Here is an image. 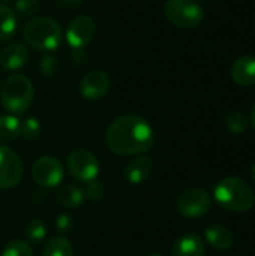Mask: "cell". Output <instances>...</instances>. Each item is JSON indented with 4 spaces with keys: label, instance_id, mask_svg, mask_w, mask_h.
I'll list each match as a JSON object with an SVG mask.
<instances>
[{
    "label": "cell",
    "instance_id": "obj_10",
    "mask_svg": "<svg viewBox=\"0 0 255 256\" xmlns=\"http://www.w3.org/2000/svg\"><path fill=\"white\" fill-rule=\"evenodd\" d=\"M96 34V22L89 15H77L66 28V40L69 46L78 50L92 42Z\"/></svg>",
    "mask_w": 255,
    "mask_h": 256
},
{
    "label": "cell",
    "instance_id": "obj_9",
    "mask_svg": "<svg viewBox=\"0 0 255 256\" xmlns=\"http://www.w3.org/2000/svg\"><path fill=\"white\" fill-rule=\"evenodd\" d=\"M212 207V200L209 194L203 189H188L176 201L177 212L185 218H201L209 213Z\"/></svg>",
    "mask_w": 255,
    "mask_h": 256
},
{
    "label": "cell",
    "instance_id": "obj_2",
    "mask_svg": "<svg viewBox=\"0 0 255 256\" xmlns=\"http://www.w3.org/2000/svg\"><path fill=\"white\" fill-rule=\"evenodd\" d=\"M213 196L221 207L236 213L251 210L255 202L252 188L239 177H227L221 180L215 186Z\"/></svg>",
    "mask_w": 255,
    "mask_h": 256
},
{
    "label": "cell",
    "instance_id": "obj_26",
    "mask_svg": "<svg viewBox=\"0 0 255 256\" xmlns=\"http://www.w3.org/2000/svg\"><path fill=\"white\" fill-rule=\"evenodd\" d=\"M14 8L20 16H30L39 9V0H15Z\"/></svg>",
    "mask_w": 255,
    "mask_h": 256
},
{
    "label": "cell",
    "instance_id": "obj_31",
    "mask_svg": "<svg viewBox=\"0 0 255 256\" xmlns=\"http://www.w3.org/2000/svg\"><path fill=\"white\" fill-rule=\"evenodd\" d=\"M251 178H252V182L255 183V164H254V166L251 168Z\"/></svg>",
    "mask_w": 255,
    "mask_h": 256
},
{
    "label": "cell",
    "instance_id": "obj_33",
    "mask_svg": "<svg viewBox=\"0 0 255 256\" xmlns=\"http://www.w3.org/2000/svg\"><path fill=\"white\" fill-rule=\"evenodd\" d=\"M5 2H9V0H0V4H2V3H5Z\"/></svg>",
    "mask_w": 255,
    "mask_h": 256
},
{
    "label": "cell",
    "instance_id": "obj_5",
    "mask_svg": "<svg viewBox=\"0 0 255 256\" xmlns=\"http://www.w3.org/2000/svg\"><path fill=\"white\" fill-rule=\"evenodd\" d=\"M164 12L171 24L182 28L198 27L204 18L203 8L195 0H168Z\"/></svg>",
    "mask_w": 255,
    "mask_h": 256
},
{
    "label": "cell",
    "instance_id": "obj_23",
    "mask_svg": "<svg viewBox=\"0 0 255 256\" xmlns=\"http://www.w3.org/2000/svg\"><path fill=\"white\" fill-rule=\"evenodd\" d=\"M20 135L27 141H35L41 135V123L35 117H27L20 122Z\"/></svg>",
    "mask_w": 255,
    "mask_h": 256
},
{
    "label": "cell",
    "instance_id": "obj_20",
    "mask_svg": "<svg viewBox=\"0 0 255 256\" xmlns=\"http://www.w3.org/2000/svg\"><path fill=\"white\" fill-rule=\"evenodd\" d=\"M20 135V120L15 116H0V144L11 142Z\"/></svg>",
    "mask_w": 255,
    "mask_h": 256
},
{
    "label": "cell",
    "instance_id": "obj_29",
    "mask_svg": "<svg viewBox=\"0 0 255 256\" xmlns=\"http://www.w3.org/2000/svg\"><path fill=\"white\" fill-rule=\"evenodd\" d=\"M56 4L62 9L72 10V9H78L81 6L83 0H56Z\"/></svg>",
    "mask_w": 255,
    "mask_h": 256
},
{
    "label": "cell",
    "instance_id": "obj_7",
    "mask_svg": "<svg viewBox=\"0 0 255 256\" xmlns=\"http://www.w3.org/2000/svg\"><path fill=\"white\" fill-rule=\"evenodd\" d=\"M21 158L8 146L0 144V190L15 188L23 178Z\"/></svg>",
    "mask_w": 255,
    "mask_h": 256
},
{
    "label": "cell",
    "instance_id": "obj_15",
    "mask_svg": "<svg viewBox=\"0 0 255 256\" xmlns=\"http://www.w3.org/2000/svg\"><path fill=\"white\" fill-rule=\"evenodd\" d=\"M204 252L203 240L194 232H186L174 243L171 256H204Z\"/></svg>",
    "mask_w": 255,
    "mask_h": 256
},
{
    "label": "cell",
    "instance_id": "obj_17",
    "mask_svg": "<svg viewBox=\"0 0 255 256\" xmlns=\"http://www.w3.org/2000/svg\"><path fill=\"white\" fill-rule=\"evenodd\" d=\"M56 200L59 204H62L63 207H69V208H74V207H78L83 200H84V192L74 186V184H66V186H62L57 189V194H56Z\"/></svg>",
    "mask_w": 255,
    "mask_h": 256
},
{
    "label": "cell",
    "instance_id": "obj_16",
    "mask_svg": "<svg viewBox=\"0 0 255 256\" xmlns=\"http://www.w3.org/2000/svg\"><path fill=\"white\" fill-rule=\"evenodd\" d=\"M206 242L216 250H228L234 243L233 232L225 226H210L206 230Z\"/></svg>",
    "mask_w": 255,
    "mask_h": 256
},
{
    "label": "cell",
    "instance_id": "obj_32",
    "mask_svg": "<svg viewBox=\"0 0 255 256\" xmlns=\"http://www.w3.org/2000/svg\"><path fill=\"white\" fill-rule=\"evenodd\" d=\"M149 256H164L162 254H152V255H149Z\"/></svg>",
    "mask_w": 255,
    "mask_h": 256
},
{
    "label": "cell",
    "instance_id": "obj_19",
    "mask_svg": "<svg viewBox=\"0 0 255 256\" xmlns=\"http://www.w3.org/2000/svg\"><path fill=\"white\" fill-rule=\"evenodd\" d=\"M42 256H74V248L65 237H54L44 246Z\"/></svg>",
    "mask_w": 255,
    "mask_h": 256
},
{
    "label": "cell",
    "instance_id": "obj_1",
    "mask_svg": "<svg viewBox=\"0 0 255 256\" xmlns=\"http://www.w3.org/2000/svg\"><path fill=\"white\" fill-rule=\"evenodd\" d=\"M107 147L120 156H135L149 152L155 144L150 123L135 114L117 117L105 132Z\"/></svg>",
    "mask_w": 255,
    "mask_h": 256
},
{
    "label": "cell",
    "instance_id": "obj_12",
    "mask_svg": "<svg viewBox=\"0 0 255 256\" xmlns=\"http://www.w3.org/2000/svg\"><path fill=\"white\" fill-rule=\"evenodd\" d=\"M29 60V50L20 42L6 45L0 51V68L5 72H14L21 69Z\"/></svg>",
    "mask_w": 255,
    "mask_h": 256
},
{
    "label": "cell",
    "instance_id": "obj_30",
    "mask_svg": "<svg viewBox=\"0 0 255 256\" xmlns=\"http://www.w3.org/2000/svg\"><path fill=\"white\" fill-rule=\"evenodd\" d=\"M249 123L251 126L255 129V105L252 106V111H251V117H249Z\"/></svg>",
    "mask_w": 255,
    "mask_h": 256
},
{
    "label": "cell",
    "instance_id": "obj_21",
    "mask_svg": "<svg viewBox=\"0 0 255 256\" xmlns=\"http://www.w3.org/2000/svg\"><path fill=\"white\" fill-rule=\"evenodd\" d=\"M224 124L231 134H243L249 126V118L240 111H231L225 116Z\"/></svg>",
    "mask_w": 255,
    "mask_h": 256
},
{
    "label": "cell",
    "instance_id": "obj_18",
    "mask_svg": "<svg viewBox=\"0 0 255 256\" xmlns=\"http://www.w3.org/2000/svg\"><path fill=\"white\" fill-rule=\"evenodd\" d=\"M15 30H17L15 12L11 8L0 4V42L11 39Z\"/></svg>",
    "mask_w": 255,
    "mask_h": 256
},
{
    "label": "cell",
    "instance_id": "obj_11",
    "mask_svg": "<svg viewBox=\"0 0 255 256\" xmlns=\"http://www.w3.org/2000/svg\"><path fill=\"white\" fill-rule=\"evenodd\" d=\"M111 78L104 70H90L80 81V94L87 100H98L108 94Z\"/></svg>",
    "mask_w": 255,
    "mask_h": 256
},
{
    "label": "cell",
    "instance_id": "obj_4",
    "mask_svg": "<svg viewBox=\"0 0 255 256\" xmlns=\"http://www.w3.org/2000/svg\"><path fill=\"white\" fill-rule=\"evenodd\" d=\"M33 98V84L26 75H12L2 86L0 104L12 114L26 112L32 106Z\"/></svg>",
    "mask_w": 255,
    "mask_h": 256
},
{
    "label": "cell",
    "instance_id": "obj_3",
    "mask_svg": "<svg viewBox=\"0 0 255 256\" xmlns=\"http://www.w3.org/2000/svg\"><path fill=\"white\" fill-rule=\"evenodd\" d=\"M24 40L41 51H54L62 44V27L59 22L48 16H38L30 20L23 30Z\"/></svg>",
    "mask_w": 255,
    "mask_h": 256
},
{
    "label": "cell",
    "instance_id": "obj_8",
    "mask_svg": "<svg viewBox=\"0 0 255 256\" xmlns=\"http://www.w3.org/2000/svg\"><path fill=\"white\" fill-rule=\"evenodd\" d=\"M63 165L54 156H42L32 166V177L41 188H57L63 180Z\"/></svg>",
    "mask_w": 255,
    "mask_h": 256
},
{
    "label": "cell",
    "instance_id": "obj_25",
    "mask_svg": "<svg viewBox=\"0 0 255 256\" xmlns=\"http://www.w3.org/2000/svg\"><path fill=\"white\" fill-rule=\"evenodd\" d=\"M84 196L93 202L96 201H101L104 196H105V188L101 182L98 180H92V182H87L86 184V190H84Z\"/></svg>",
    "mask_w": 255,
    "mask_h": 256
},
{
    "label": "cell",
    "instance_id": "obj_27",
    "mask_svg": "<svg viewBox=\"0 0 255 256\" xmlns=\"http://www.w3.org/2000/svg\"><path fill=\"white\" fill-rule=\"evenodd\" d=\"M57 60L56 57L53 56H44L41 60H39V69H41V74L45 75V76H53L57 70Z\"/></svg>",
    "mask_w": 255,
    "mask_h": 256
},
{
    "label": "cell",
    "instance_id": "obj_13",
    "mask_svg": "<svg viewBox=\"0 0 255 256\" xmlns=\"http://www.w3.org/2000/svg\"><path fill=\"white\" fill-rule=\"evenodd\" d=\"M231 78L237 86H255V56H242L231 64Z\"/></svg>",
    "mask_w": 255,
    "mask_h": 256
},
{
    "label": "cell",
    "instance_id": "obj_24",
    "mask_svg": "<svg viewBox=\"0 0 255 256\" xmlns=\"http://www.w3.org/2000/svg\"><path fill=\"white\" fill-rule=\"evenodd\" d=\"M2 256H33V250L27 242L12 240L5 246Z\"/></svg>",
    "mask_w": 255,
    "mask_h": 256
},
{
    "label": "cell",
    "instance_id": "obj_22",
    "mask_svg": "<svg viewBox=\"0 0 255 256\" xmlns=\"http://www.w3.org/2000/svg\"><path fill=\"white\" fill-rule=\"evenodd\" d=\"M24 234L29 242L38 243V242L44 240V237L47 236V225L42 219H33L26 225Z\"/></svg>",
    "mask_w": 255,
    "mask_h": 256
},
{
    "label": "cell",
    "instance_id": "obj_6",
    "mask_svg": "<svg viewBox=\"0 0 255 256\" xmlns=\"http://www.w3.org/2000/svg\"><path fill=\"white\" fill-rule=\"evenodd\" d=\"M68 170L74 178H77L78 182L87 183V182L96 180L99 174V162L92 152L86 148H78L69 154Z\"/></svg>",
    "mask_w": 255,
    "mask_h": 256
},
{
    "label": "cell",
    "instance_id": "obj_14",
    "mask_svg": "<svg viewBox=\"0 0 255 256\" xmlns=\"http://www.w3.org/2000/svg\"><path fill=\"white\" fill-rule=\"evenodd\" d=\"M153 171V160L149 156H137L125 168V177L131 184L144 183Z\"/></svg>",
    "mask_w": 255,
    "mask_h": 256
},
{
    "label": "cell",
    "instance_id": "obj_28",
    "mask_svg": "<svg viewBox=\"0 0 255 256\" xmlns=\"http://www.w3.org/2000/svg\"><path fill=\"white\" fill-rule=\"evenodd\" d=\"M72 228H74V220L69 214H60L56 219V230L60 234H68L72 231Z\"/></svg>",
    "mask_w": 255,
    "mask_h": 256
}]
</instances>
